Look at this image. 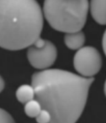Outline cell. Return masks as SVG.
I'll return each mask as SVG.
<instances>
[{
	"label": "cell",
	"mask_w": 106,
	"mask_h": 123,
	"mask_svg": "<svg viewBox=\"0 0 106 123\" xmlns=\"http://www.w3.org/2000/svg\"><path fill=\"white\" fill-rule=\"evenodd\" d=\"M94 80V77L52 69L34 73L31 82L36 99L50 112L51 123H73L83 113Z\"/></svg>",
	"instance_id": "6da1fadb"
},
{
	"label": "cell",
	"mask_w": 106,
	"mask_h": 123,
	"mask_svg": "<svg viewBox=\"0 0 106 123\" xmlns=\"http://www.w3.org/2000/svg\"><path fill=\"white\" fill-rule=\"evenodd\" d=\"M43 11L36 0H0V45L4 49L28 48L40 38Z\"/></svg>",
	"instance_id": "7a4b0ae2"
},
{
	"label": "cell",
	"mask_w": 106,
	"mask_h": 123,
	"mask_svg": "<svg viewBox=\"0 0 106 123\" xmlns=\"http://www.w3.org/2000/svg\"><path fill=\"white\" fill-rule=\"evenodd\" d=\"M89 9V0H44L43 14L53 29L69 33L82 30Z\"/></svg>",
	"instance_id": "3957f363"
},
{
	"label": "cell",
	"mask_w": 106,
	"mask_h": 123,
	"mask_svg": "<svg viewBox=\"0 0 106 123\" xmlns=\"http://www.w3.org/2000/svg\"><path fill=\"white\" fill-rule=\"evenodd\" d=\"M27 57L30 65L37 69H47L53 65L57 57V49L48 40L38 38L28 47Z\"/></svg>",
	"instance_id": "277c9868"
},
{
	"label": "cell",
	"mask_w": 106,
	"mask_h": 123,
	"mask_svg": "<svg viewBox=\"0 0 106 123\" xmlns=\"http://www.w3.org/2000/svg\"><path fill=\"white\" fill-rule=\"evenodd\" d=\"M73 65L81 75L93 77L101 68L102 58L96 48L89 46L83 47L75 55Z\"/></svg>",
	"instance_id": "5b68a950"
},
{
	"label": "cell",
	"mask_w": 106,
	"mask_h": 123,
	"mask_svg": "<svg viewBox=\"0 0 106 123\" xmlns=\"http://www.w3.org/2000/svg\"><path fill=\"white\" fill-rule=\"evenodd\" d=\"M90 12L93 20L101 25H106V0H91Z\"/></svg>",
	"instance_id": "8992f818"
},
{
	"label": "cell",
	"mask_w": 106,
	"mask_h": 123,
	"mask_svg": "<svg viewBox=\"0 0 106 123\" xmlns=\"http://www.w3.org/2000/svg\"><path fill=\"white\" fill-rule=\"evenodd\" d=\"M64 42L66 47L71 50H79L82 48L85 42V36L81 30L66 33Z\"/></svg>",
	"instance_id": "52a82bcc"
},
{
	"label": "cell",
	"mask_w": 106,
	"mask_h": 123,
	"mask_svg": "<svg viewBox=\"0 0 106 123\" xmlns=\"http://www.w3.org/2000/svg\"><path fill=\"white\" fill-rule=\"evenodd\" d=\"M16 96L20 103L25 104L35 98V91L32 86H20L16 92Z\"/></svg>",
	"instance_id": "ba28073f"
},
{
	"label": "cell",
	"mask_w": 106,
	"mask_h": 123,
	"mask_svg": "<svg viewBox=\"0 0 106 123\" xmlns=\"http://www.w3.org/2000/svg\"><path fill=\"white\" fill-rule=\"evenodd\" d=\"M42 109L40 103L36 99L32 100L25 104L24 112L28 117L36 118Z\"/></svg>",
	"instance_id": "9c48e42d"
},
{
	"label": "cell",
	"mask_w": 106,
	"mask_h": 123,
	"mask_svg": "<svg viewBox=\"0 0 106 123\" xmlns=\"http://www.w3.org/2000/svg\"><path fill=\"white\" fill-rule=\"evenodd\" d=\"M51 119L52 117L50 112L44 108H42L38 115L36 117V120L39 123H51Z\"/></svg>",
	"instance_id": "30bf717a"
},
{
	"label": "cell",
	"mask_w": 106,
	"mask_h": 123,
	"mask_svg": "<svg viewBox=\"0 0 106 123\" xmlns=\"http://www.w3.org/2000/svg\"><path fill=\"white\" fill-rule=\"evenodd\" d=\"M0 123H14V120L13 119L12 117L10 115V113H8L7 111L1 108L0 110Z\"/></svg>",
	"instance_id": "8fae6325"
},
{
	"label": "cell",
	"mask_w": 106,
	"mask_h": 123,
	"mask_svg": "<svg viewBox=\"0 0 106 123\" xmlns=\"http://www.w3.org/2000/svg\"><path fill=\"white\" fill-rule=\"evenodd\" d=\"M102 47H103V50L104 53L106 56V29L103 34V38H102Z\"/></svg>",
	"instance_id": "7c38bea8"
},
{
	"label": "cell",
	"mask_w": 106,
	"mask_h": 123,
	"mask_svg": "<svg viewBox=\"0 0 106 123\" xmlns=\"http://www.w3.org/2000/svg\"><path fill=\"white\" fill-rule=\"evenodd\" d=\"M4 87H5V82H4V80L2 79V77H1V92L3 91V90L4 89Z\"/></svg>",
	"instance_id": "4fadbf2b"
},
{
	"label": "cell",
	"mask_w": 106,
	"mask_h": 123,
	"mask_svg": "<svg viewBox=\"0 0 106 123\" xmlns=\"http://www.w3.org/2000/svg\"><path fill=\"white\" fill-rule=\"evenodd\" d=\"M104 93H105V95H106V80L105 81V83H104Z\"/></svg>",
	"instance_id": "5bb4252c"
}]
</instances>
